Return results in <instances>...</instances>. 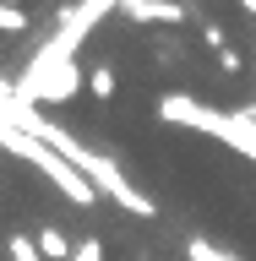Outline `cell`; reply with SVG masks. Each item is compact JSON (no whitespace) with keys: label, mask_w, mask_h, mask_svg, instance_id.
<instances>
[{"label":"cell","mask_w":256,"mask_h":261,"mask_svg":"<svg viewBox=\"0 0 256 261\" xmlns=\"http://www.w3.org/2000/svg\"><path fill=\"white\" fill-rule=\"evenodd\" d=\"M185 256H191V261H235V256H224V250H213L207 240H191V245H185Z\"/></svg>","instance_id":"52a82bcc"},{"label":"cell","mask_w":256,"mask_h":261,"mask_svg":"<svg viewBox=\"0 0 256 261\" xmlns=\"http://www.w3.org/2000/svg\"><path fill=\"white\" fill-rule=\"evenodd\" d=\"M114 6H126V0H77V6H65L55 38H49V44L28 60V71L16 76V98H22V103H44V93L60 82V71H71V65H77L82 38H87V33H93L98 22L114 11Z\"/></svg>","instance_id":"6da1fadb"},{"label":"cell","mask_w":256,"mask_h":261,"mask_svg":"<svg viewBox=\"0 0 256 261\" xmlns=\"http://www.w3.org/2000/svg\"><path fill=\"white\" fill-rule=\"evenodd\" d=\"M158 120L207 130V136H218V142L240 147L245 158H256V114H245V109L224 114V109H207V103H196V98H185V93H169V98H158Z\"/></svg>","instance_id":"7a4b0ae2"},{"label":"cell","mask_w":256,"mask_h":261,"mask_svg":"<svg viewBox=\"0 0 256 261\" xmlns=\"http://www.w3.org/2000/svg\"><path fill=\"white\" fill-rule=\"evenodd\" d=\"M245 114H256V103H251V109H245Z\"/></svg>","instance_id":"4fadbf2b"},{"label":"cell","mask_w":256,"mask_h":261,"mask_svg":"<svg viewBox=\"0 0 256 261\" xmlns=\"http://www.w3.org/2000/svg\"><path fill=\"white\" fill-rule=\"evenodd\" d=\"M6 6H22V0H6Z\"/></svg>","instance_id":"7c38bea8"},{"label":"cell","mask_w":256,"mask_h":261,"mask_svg":"<svg viewBox=\"0 0 256 261\" xmlns=\"http://www.w3.org/2000/svg\"><path fill=\"white\" fill-rule=\"evenodd\" d=\"M87 87H93V98H114V87H120V76H114L109 65H93V71H87Z\"/></svg>","instance_id":"5b68a950"},{"label":"cell","mask_w":256,"mask_h":261,"mask_svg":"<svg viewBox=\"0 0 256 261\" xmlns=\"http://www.w3.org/2000/svg\"><path fill=\"white\" fill-rule=\"evenodd\" d=\"M71 261H104V240H77V256Z\"/></svg>","instance_id":"ba28073f"},{"label":"cell","mask_w":256,"mask_h":261,"mask_svg":"<svg viewBox=\"0 0 256 261\" xmlns=\"http://www.w3.org/2000/svg\"><path fill=\"white\" fill-rule=\"evenodd\" d=\"M120 11H126L131 22H169V28L185 22V6H180V0H126Z\"/></svg>","instance_id":"3957f363"},{"label":"cell","mask_w":256,"mask_h":261,"mask_svg":"<svg viewBox=\"0 0 256 261\" xmlns=\"http://www.w3.org/2000/svg\"><path fill=\"white\" fill-rule=\"evenodd\" d=\"M240 6H245V11H251V16H256V0H240Z\"/></svg>","instance_id":"8fae6325"},{"label":"cell","mask_w":256,"mask_h":261,"mask_svg":"<svg viewBox=\"0 0 256 261\" xmlns=\"http://www.w3.org/2000/svg\"><path fill=\"white\" fill-rule=\"evenodd\" d=\"M218 65H224V71H235V76L245 71V60H240V49H235V44H229V49H218Z\"/></svg>","instance_id":"9c48e42d"},{"label":"cell","mask_w":256,"mask_h":261,"mask_svg":"<svg viewBox=\"0 0 256 261\" xmlns=\"http://www.w3.org/2000/svg\"><path fill=\"white\" fill-rule=\"evenodd\" d=\"M11 261H44V250H38V240H28V234H11Z\"/></svg>","instance_id":"8992f818"},{"label":"cell","mask_w":256,"mask_h":261,"mask_svg":"<svg viewBox=\"0 0 256 261\" xmlns=\"http://www.w3.org/2000/svg\"><path fill=\"white\" fill-rule=\"evenodd\" d=\"M202 38H207L213 49H229V44H224V28H218V22H202Z\"/></svg>","instance_id":"30bf717a"},{"label":"cell","mask_w":256,"mask_h":261,"mask_svg":"<svg viewBox=\"0 0 256 261\" xmlns=\"http://www.w3.org/2000/svg\"><path fill=\"white\" fill-rule=\"evenodd\" d=\"M38 250H44V261H71L77 256V245H65L60 228H38Z\"/></svg>","instance_id":"277c9868"}]
</instances>
